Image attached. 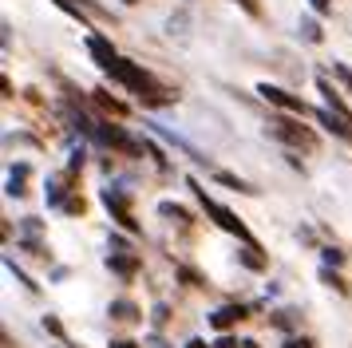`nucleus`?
Instances as JSON below:
<instances>
[{
  "label": "nucleus",
  "instance_id": "f257e3e1",
  "mask_svg": "<svg viewBox=\"0 0 352 348\" xmlns=\"http://www.w3.org/2000/svg\"><path fill=\"white\" fill-rule=\"evenodd\" d=\"M103 72H107V76H115V79H119V83H127L131 91H151V95H155V99H159V103H162V91H159V87H155V79L146 76L143 67H135V63H131V60H123V56H115V60L107 63Z\"/></svg>",
  "mask_w": 352,
  "mask_h": 348
},
{
  "label": "nucleus",
  "instance_id": "f03ea898",
  "mask_svg": "<svg viewBox=\"0 0 352 348\" xmlns=\"http://www.w3.org/2000/svg\"><path fill=\"white\" fill-rule=\"evenodd\" d=\"M190 186L198 190V182H190ZM198 198H202V210H206L210 218H214V221H218V226H222L226 234L241 237V241H254V237H250V230L241 226V218H238V214H230L226 206H218V202H214V198H206V190H198Z\"/></svg>",
  "mask_w": 352,
  "mask_h": 348
},
{
  "label": "nucleus",
  "instance_id": "7ed1b4c3",
  "mask_svg": "<svg viewBox=\"0 0 352 348\" xmlns=\"http://www.w3.org/2000/svg\"><path fill=\"white\" fill-rule=\"evenodd\" d=\"M257 95L265 99V103H273V107H285V111H293V115H305V103L297 99V95H289V91H281V87H273V83H261L257 87Z\"/></svg>",
  "mask_w": 352,
  "mask_h": 348
},
{
  "label": "nucleus",
  "instance_id": "20e7f679",
  "mask_svg": "<svg viewBox=\"0 0 352 348\" xmlns=\"http://www.w3.org/2000/svg\"><path fill=\"white\" fill-rule=\"evenodd\" d=\"M103 206H107V210L115 214V221H123V230H139V221L131 218L127 202H123V198H119L115 190H103Z\"/></svg>",
  "mask_w": 352,
  "mask_h": 348
},
{
  "label": "nucleus",
  "instance_id": "39448f33",
  "mask_svg": "<svg viewBox=\"0 0 352 348\" xmlns=\"http://www.w3.org/2000/svg\"><path fill=\"white\" fill-rule=\"evenodd\" d=\"M273 135H277V139L297 142V146H313V135H309V131H301V127L285 123V119H277V123H273Z\"/></svg>",
  "mask_w": 352,
  "mask_h": 348
},
{
  "label": "nucleus",
  "instance_id": "423d86ee",
  "mask_svg": "<svg viewBox=\"0 0 352 348\" xmlns=\"http://www.w3.org/2000/svg\"><path fill=\"white\" fill-rule=\"evenodd\" d=\"M241 316H245V309H241V305H226V309H218V313L210 316V325H214V329H230V325H238Z\"/></svg>",
  "mask_w": 352,
  "mask_h": 348
},
{
  "label": "nucleus",
  "instance_id": "0eeeda50",
  "mask_svg": "<svg viewBox=\"0 0 352 348\" xmlns=\"http://www.w3.org/2000/svg\"><path fill=\"white\" fill-rule=\"evenodd\" d=\"M107 265H111L115 273H123V277H131V273L139 269V261H135V257H131L127 250H115V253H107Z\"/></svg>",
  "mask_w": 352,
  "mask_h": 348
},
{
  "label": "nucleus",
  "instance_id": "6e6552de",
  "mask_svg": "<svg viewBox=\"0 0 352 348\" xmlns=\"http://www.w3.org/2000/svg\"><path fill=\"white\" fill-rule=\"evenodd\" d=\"M87 47H91V56L99 60V67H107V63L115 60V47L103 40V36H87Z\"/></svg>",
  "mask_w": 352,
  "mask_h": 348
},
{
  "label": "nucleus",
  "instance_id": "1a4fd4ad",
  "mask_svg": "<svg viewBox=\"0 0 352 348\" xmlns=\"http://www.w3.org/2000/svg\"><path fill=\"white\" fill-rule=\"evenodd\" d=\"M111 316L115 320H139V305H131V301H111Z\"/></svg>",
  "mask_w": 352,
  "mask_h": 348
},
{
  "label": "nucleus",
  "instance_id": "9d476101",
  "mask_svg": "<svg viewBox=\"0 0 352 348\" xmlns=\"http://www.w3.org/2000/svg\"><path fill=\"white\" fill-rule=\"evenodd\" d=\"M241 261H245L250 269H265V257L257 253V246H254V241H245V253H241Z\"/></svg>",
  "mask_w": 352,
  "mask_h": 348
},
{
  "label": "nucleus",
  "instance_id": "9b49d317",
  "mask_svg": "<svg viewBox=\"0 0 352 348\" xmlns=\"http://www.w3.org/2000/svg\"><path fill=\"white\" fill-rule=\"evenodd\" d=\"M159 214H162V218H178V221H190V214H186L182 206H175V202H162V206H159Z\"/></svg>",
  "mask_w": 352,
  "mask_h": 348
},
{
  "label": "nucleus",
  "instance_id": "f8f14e48",
  "mask_svg": "<svg viewBox=\"0 0 352 348\" xmlns=\"http://www.w3.org/2000/svg\"><path fill=\"white\" fill-rule=\"evenodd\" d=\"M24 174H28V166H16V171H12V178H8V194H24Z\"/></svg>",
  "mask_w": 352,
  "mask_h": 348
},
{
  "label": "nucleus",
  "instance_id": "ddd939ff",
  "mask_svg": "<svg viewBox=\"0 0 352 348\" xmlns=\"http://www.w3.org/2000/svg\"><path fill=\"white\" fill-rule=\"evenodd\" d=\"M320 281H324V285H333L336 293H349V285L340 281V277H336V273H333V269H329V265L320 269Z\"/></svg>",
  "mask_w": 352,
  "mask_h": 348
},
{
  "label": "nucleus",
  "instance_id": "4468645a",
  "mask_svg": "<svg viewBox=\"0 0 352 348\" xmlns=\"http://www.w3.org/2000/svg\"><path fill=\"white\" fill-rule=\"evenodd\" d=\"M301 36L309 40V44H320V28H317V20H301Z\"/></svg>",
  "mask_w": 352,
  "mask_h": 348
},
{
  "label": "nucleus",
  "instance_id": "2eb2a0df",
  "mask_svg": "<svg viewBox=\"0 0 352 348\" xmlns=\"http://www.w3.org/2000/svg\"><path fill=\"white\" fill-rule=\"evenodd\" d=\"M96 95H99V103H103V107H107V111H115V115H127V107H123L119 99H111V95H107V91H96Z\"/></svg>",
  "mask_w": 352,
  "mask_h": 348
},
{
  "label": "nucleus",
  "instance_id": "dca6fc26",
  "mask_svg": "<svg viewBox=\"0 0 352 348\" xmlns=\"http://www.w3.org/2000/svg\"><path fill=\"white\" fill-rule=\"evenodd\" d=\"M218 182H226V186H234V190H241V194H254V190H250V186H245V182H241V178H234V174H218Z\"/></svg>",
  "mask_w": 352,
  "mask_h": 348
},
{
  "label": "nucleus",
  "instance_id": "f3484780",
  "mask_svg": "<svg viewBox=\"0 0 352 348\" xmlns=\"http://www.w3.org/2000/svg\"><path fill=\"white\" fill-rule=\"evenodd\" d=\"M44 329H48L52 336H64V325H60V320H56V316H44Z\"/></svg>",
  "mask_w": 352,
  "mask_h": 348
},
{
  "label": "nucleus",
  "instance_id": "a211bd4d",
  "mask_svg": "<svg viewBox=\"0 0 352 348\" xmlns=\"http://www.w3.org/2000/svg\"><path fill=\"white\" fill-rule=\"evenodd\" d=\"M333 72H336V76H340V79H344V83L352 87V67H349V63H333Z\"/></svg>",
  "mask_w": 352,
  "mask_h": 348
},
{
  "label": "nucleus",
  "instance_id": "6ab92c4d",
  "mask_svg": "<svg viewBox=\"0 0 352 348\" xmlns=\"http://www.w3.org/2000/svg\"><path fill=\"white\" fill-rule=\"evenodd\" d=\"M309 4H313V12H317V16L333 12V0H309Z\"/></svg>",
  "mask_w": 352,
  "mask_h": 348
},
{
  "label": "nucleus",
  "instance_id": "aec40b11",
  "mask_svg": "<svg viewBox=\"0 0 352 348\" xmlns=\"http://www.w3.org/2000/svg\"><path fill=\"white\" fill-rule=\"evenodd\" d=\"M324 261H329V265H340V261H344V253H340V250H324Z\"/></svg>",
  "mask_w": 352,
  "mask_h": 348
},
{
  "label": "nucleus",
  "instance_id": "412c9836",
  "mask_svg": "<svg viewBox=\"0 0 352 348\" xmlns=\"http://www.w3.org/2000/svg\"><path fill=\"white\" fill-rule=\"evenodd\" d=\"M56 4H60V8H64V12H72V16H80V4H76V0H56Z\"/></svg>",
  "mask_w": 352,
  "mask_h": 348
},
{
  "label": "nucleus",
  "instance_id": "4be33fe9",
  "mask_svg": "<svg viewBox=\"0 0 352 348\" xmlns=\"http://www.w3.org/2000/svg\"><path fill=\"white\" fill-rule=\"evenodd\" d=\"M238 4H241V8H245L250 16H257V12H261V8H257V0H238Z\"/></svg>",
  "mask_w": 352,
  "mask_h": 348
},
{
  "label": "nucleus",
  "instance_id": "5701e85b",
  "mask_svg": "<svg viewBox=\"0 0 352 348\" xmlns=\"http://www.w3.org/2000/svg\"><path fill=\"white\" fill-rule=\"evenodd\" d=\"M111 348H143V345H135V340H111Z\"/></svg>",
  "mask_w": 352,
  "mask_h": 348
},
{
  "label": "nucleus",
  "instance_id": "b1692460",
  "mask_svg": "<svg viewBox=\"0 0 352 348\" xmlns=\"http://www.w3.org/2000/svg\"><path fill=\"white\" fill-rule=\"evenodd\" d=\"M214 348H238V345H234L230 336H222V340H218V345H214Z\"/></svg>",
  "mask_w": 352,
  "mask_h": 348
},
{
  "label": "nucleus",
  "instance_id": "393cba45",
  "mask_svg": "<svg viewBox=\"0 0 352 348\" xmlns=\"http://www.w3.org/2000/svg\"><path fill=\"white\" fill-rule=\"evenodd\" d=\"M285 348H313V345H309V340H289Z\"/></svg>",
  "mask_w": 352,
  "mask_h": 348
},
{
  "label": "nucleus",
  "instance_id": "a878e982",
  "mask_svg": "<svg viewBox=\"0 0 352 348\" xmlns=\"http://www.w3.org/2000/svg\"><path fill=\"white\" fill-rule=\"evenodd\" d=\"M186 348H214V345H206V340H190Z\"/></svg>",
  "mask_w": 352,
  "mask_h": 348
},
{
  "label": "nucleus",
  "instance_id": "bb28decb",
  "mask_svg": "<svg viewBox=\"0 0 352 348\" xmlns=\"http://www.w3.org/2000/svg\"><path fill=\"white\" fill-rule=\"evenodd\" d=\"M151 348H170V345H162L159 336H155V340H151Z\"/></svg>",
  "mask_w": 352,
  "mask_h": 348
},
{
  "label": "nucleus",
  "instance_id": "cd10ccee",
  "mask_svg": "<svg viewBox=\"0 0 352 348\" xmlns=\"http://www.w3.org/2000/svg\"><path fill=\"white\" fill-rule=\"evenodd\" d=\"M241 348H257V345H254V340H245V345H241Z\"/></svg>",
  "mask_w": 352,
  "mask_h": 348
},
{
  "label": "nucleus",
  "instance_id": "c85d7f7f",
  "mask_svg": "<svg viewBox=\"0 0 352 348\" xmlns=\"http://www.w3.org/2000/svg\"><path fill=\"white\" fill-rule=\"evenodd\" d=\"M123 4H135V0H123Z\"/></svg>",
  "mask_w": 352,
  "mask_h": 348
}]
</instances>
